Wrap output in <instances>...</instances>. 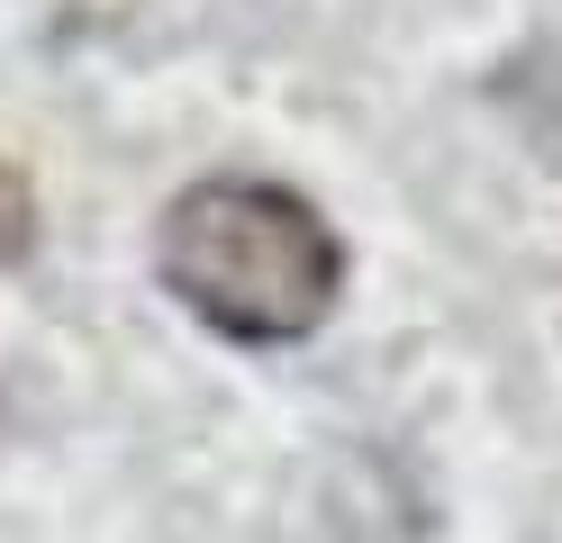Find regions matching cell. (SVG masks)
Listing matches in <instances>:
<instances>
[{"instance_id":"obj_1","label":"cell","mask_w":562,"mask_h":543,"mask_svg":"<svg viewBox=\"0 0 562 543\" xmlns=\"http://www.w3.org/2000/svg\"><path fill=\"white\" fill-rule=\"evenodd\" d=\"M155 272L209 336L227 344H308L345 299V236L327 208L263 172H209L172 191L155 227Z\"/></svg>"},{"instance_id":"obj_2","label":"cell","mask_w":562,"mask_h":543,"mask_svg":"<svg viewBox=\"0 0 562 543\" xmlns=\"http://www.w3.org/2000/svg\"><path fill=\"white\" fill-rule=\"evenodd\" d=\"M27 253H37V191L19 163H0V263H27Z\"/></svg>"}]
</instances>
